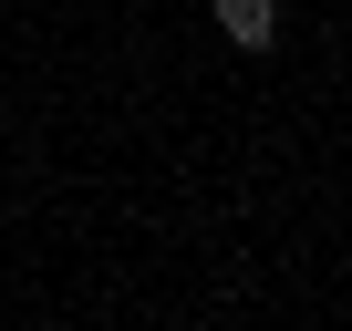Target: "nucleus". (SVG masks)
Returning <instances> with one entry per match:
<instances>
[{
    "mask_svg": "<svg viewBox=\"0 0 352 331\" xmlns=\"http://www.w3.org/2000/svg\"><path fill=\"white\" fill-rule=\"evenodd\" d=\"M208 11H218V32H228L239 52H259V42L280 32V0H208Z\"/></svg>",
    "mask_w": 352,
    "mask_h": 331,
    "instance_id": "obj_1",
    "label": "nucleus"
}]
</instances>
